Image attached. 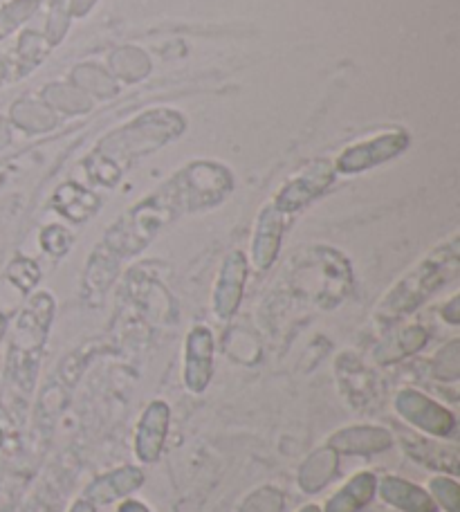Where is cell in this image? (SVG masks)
I'll use <instances>...</instances> for the list:
<instances>
[{
  "mask_svg": "<svg viewBox=\"0 0 460 512\" xmlns=\"http://www.w3.org/2000/svg\"><path fill=\"white\" fill-rule=\"evenodd\" d=\"M234 178L232 171L216 162H193L180 169L176 176L164 182L140 203H135L124 216L108 227L104 241L92 254L88 270L101 268L99 274L88 279V286L99 279L95 286L101 292L113 281L122 261L140 254L151 245L169 223L178 221L184 214L202 212L223 203L232 194Z\"/></svg>",
  "mask_w": 460,
  "mask_h": 512,
  "instance_id": "1",
  "label": "cell"
},
{
  "mask_svg": "<svg viewBox=\"0 0 460 512\" xmlns=\"http://www.w3.org/2000/svg\"><path fill=\"white\" fill-rule=\"evenodd\" d=\"M460 272V236L440 243L427 256L413 265L395 286L386 292L380 304L375 308V322L382 326H391L400 322L402 317L418 310L427 299L452 283Z\"/></svg>",
  "mask_w": 460,
  "mask_h": 512,
  "instance_id": "2",
  "label": "cell"
},
{
  "mask_svg": "<svg viewBox=\"0 0 460 512\" xmlns=\"http://www.w3.org/2000/svg\"><path fill=\"white\" fill-rule=\"evenodd\" d=\"M54 319V297L50 292L34 295L30 304L23 308L16 322L14 344H12V362L16 369V380L25 389H32L36 369H39L41 355L48 342L50 326Z\"/></svg>",
  "mask_w": 460,
  "mask_h": 512,
  "instance_id": "3",
  "label": "cell"
},
{
  "mask_svg": "<svg viewBox=\"0 0 460 512\" xmlns=\"http://www.w3.org/2000/svg\"><path fill=\"white\" fill-rule=\"evenodd\" d=\"M395 416L404 420L416 432L431 438H452L456 434L458 420L452 409L440 405L427 393L404 387L393 396Z\"/></svg>",
  "mask_w": 460,
  "mask_h": 512,
  "instance_id": "4",
  "label": "cell"
},
{
  "mask_svg": "<svg viewBox=\"0 0 460 512\" xmlns=\"http://www.w3.org/2000/svg\"><path fill=\"white\" fill-rule=\"evenodd\" d=\"M335 164L328 160H317L308 164L306 169L292 176L274 196L272 205L281 214L292 216L306 209L310 203H315L319 196H324L328 187L335 182Z\"/></svg>",
  "mask_w": 460,
  "mask_h": 512,
  "instance_id": "5",
  "label": "cell"
},
{
  "mask_svg": "<svg viewBox=\"0 0 460 512\" xmlns=\"http://www.w3.org/2000/svg\"><path fill=\"white\" fill-rule=\"evenodd\" d=\"M214 335L207 326H193L184 340L182 384L193 396H200L214 380Z\"/></svg>",
  "mask_w": 460,
  "mask_h": 512,
  "instance_id": "6",
  "label": "cell"
},
{
  "mask_svg": "<svg viewBox=\"0 0 460 512\" xmlns=\"http://www.w3.org/2000/svg\"><path fill=\"white\" fill-rule=\"evenodd\" d=\"M171 429V405L167 400L155 398L144 407L140 420H137L133 436V452L142 465H153L160 461L167 445Z\"/></svg>",
  "mask_w": 460,
  "mask_h": 512,
  "instance_id": "7",
  "label": "cell"
},
{
  "mask_svg": "<svg viewBox=\"0 0 460 512\" xmlns=\"http://www.w3.org/2000/svg\"><path fill=\"white\" fill-rule=\"evenodd\" d=\"M409 146V135L404 131H389L373 137V140L357 142L348 149L342 151L337 162L335 171L339 173H362L377 167L386 160H393L395 155H400Z\"/></svg>",
  "mask_w": 460,
  "mask_h": 512,
  "instance_id": "8",
  "label": "cell"
},
{
  "mask_svg": "<svg viewBox=\"0 0 460 512\" xmlns=\"http://www.w3.org/2000/svg\"><path fill=\"white\" fill-rule=\"evenodd\" d=\"M398 441L404 454L425 468L445 472L456 477L460 470V450L454 443H443V438H431L420 432H398Z\"/></svg>",
  "mask_w": 460,
  "mask_h": 512,
  "instance_id": "9",
  "label": "cell"
},
{
  "mask_svg": "<svg viewBox=\"0 0 460 512\" xmlns=\"http://www.w3.org/2000/svg\"><path fill=\"white\" fill-rule=\"evenodd\" d=\"M247 283V259L241 250H232L220 265L214 286V313L218 319H232L241 308Z\"/></svg>",
  "mask_w": 460,
  "mask_h": 512,
  "instance_id": "10",
  "label": "cell"
},
{
  "mask_svg": "<svg viewBox=\"0 0 460 512\" xmlns=\"http://www.w3.org/2000/svg\"><path fill=\"white\" fill-rule=\"evenodd\" d=\"M339 456H373L393 447V434L380 425H351L337 429L324 443Z\"/></svg>",
  "mask_w": 460,
  "mask_h": 512,
  "instance_id": "11",
  "label": "cell"
},
{
  "mask_svg": "<svg viewBox=\"0 0 460 512\" xmlns=\"http://www.w3.org/2000/svg\"><path fill=\"white\" fill-rule=\"evenodd\" d=\"M144 486V470L140 465H122V468L108 470L90 481L84 490V497L95 506H108L115 501L131 497L135 490Z\"/></svg>",
  "mask_w": 460,
  "mask_h": 512,
  "instance_id": "12",
  "label": "cell"
},
{
  "mask_svg": "<svg viewBox=\"0 0 460 512\" xmlns=\"http://www.w3.org/2000/svg\"><path fill=\"white\" fill-rule=\"evenodd\" d=\"M283 232H285V214H281L279 209H274L272 203L265 205L261 209L259 218H256V227L252 236V261L256 268L259 270L272 268L281 250Z\"/></svg>",
  "mask_w": 460,
  "mask_h": 512,
  "instance_id": "13",
  "label": "cell"
},
{
  "mask_svg": "<svg viewBox=\"0 0 460 512\" xmlns=\"http://www.w3.org/2000/svg\"><path fill=\"white\" fill-rule=\"evenodd\" d=\"M377 497L400 512H438V506L425 488L398 474H386L377 479Z\"/></svg>",
  "mask_w": 460,
  "mask_h": 512,
  "instance_id": "14",
  "label": "cell"
},
{
  "mask_svg": "<svg viewBox=\"0 0 460 512\" xmlns=\"http://www.w3.org/2000/svg\"><path fill=\"white\" fill-rule=\"evenodd\" d=\"M377 497V474L362 470L353 474L333 497L326 499L321 512H360Z\"/></svg>",
  "mask_w": 460,
  "mask_h": 512,
  "instance_id": "15",
  "label": "cell"
},
{
  "mask_svg": "<svg viewBox=\"0 0 460 512\" xmlns=\"http://www.w3.org/2000/svg\"><path fill=\"white\" fill-rule=\"evenodd\" d=\"M339 468V454L330 450V447H319L312 452L306 461L301 463L297 472V483L303 492H319L324 486H328Z\"/></svg>",
  "mask_w": 460,
  "mask_h": 512,
  "instance_id": "16",
  "label": "cell"
},
{
  "mask_svg": "<svg viewBox=\"0 0 460 512\" xmlns=\"http://www.w3.org/2000/svg\"><path fill=\"white\" fill-rule=\"evenodd\" d=\"M425 344H427L425 328L411 326V328H407V331L398 333V337H395L393 342L386 344V349L377 351V360H380L382 364L398 362V360L404 358V355H411V353L420 351Z\"/></svg>",
  "mask_w": 460,
  "mask_h": 512,
  "instance_id": "17",
  "label": "cell"
},
{
  "mask_svg": "<svg viewBox=\"0 0 460 512\" xmlns=\"http://www.w3.org/2000/svg\"><path fill=\"white\" fill-rule=\"evenodd\" d=\"M427 492L434 499L438 510L443 512H460V483L447 474H438L427 481Z\"/></svg>",
  "mask_w": 460,
  "mask_h": 512,
  "instance_id": "18",
  "label": "cell"
},
{
  "mask_svg": "<svg viewBox=\"0 0 460 512\" xmlns=\"http://www.w3.org/2000/svg\"><path fill=\"white\" fill-rule=\"evenodd\" d=\"M431 373L440 382H458L460 378V342L452 340L431 360Z\"/></svg>",
  "mask_w": 460,
  "mask_h": 512,
  "instance_id": "19",
  "label": "cell"
},
{
  "mask_svg": "<svg viewBox=\"0 0 460 512\" xmlns=\"http://www.w3.org/2000/svg\"><path fill=\"white\" fill-rule=\"evenodd\" d=\"M117 512H151V508L146 506L144 501H140V499H131V497H126V499L119 501Z\"/></svg>",
  "mask_w": 460,
  "mask_h": 512,
  "instance_id": "20",
  "label": "cell"
},
{
  "mask_svg": "<svg viewBox=\"0 0 460 512\" xmlns=\"http://www.w3.org/2000/svg\"><path fill=\"white\" fill-rule=\"evenodd\" d=\"M443 317L447 319L449 324L452 326H456V324H460V310H458V295L456 297H452V301H449V304L443 308Z\"/></svg>",
  "mask_w": 460,
  "mask_h": 512,
  "instance_id": "21",
  "label": "cell"
},
{
  "mask_svg": "<svg viewBox=\"0 0 460 512\" xmlns=\"http://www.w3.org/2000/svg\"><path fill=\"white\" fill-rule=\"evenodd\" d=\"M68 512H97V506L92 504L90 499H86L84 495H81V497H77L75 501H72V506H70Z\"/></svg>",
  "mask_w": 460,
  "mask_h": 512,
  "instance_id": "22",
  "label": "cell"
},
{
  "mask_svg": "<svg viewBox=\"0 0 460 512\" xmlns=\"http://www.w3.org/2000/svg\"><path fill=\"white\" fill-rule=\"evenodd\" d=\"M297 512H321V506H317V504H306L303 508H299Z\"/></svg>",
  "mask_w": 460,
  "mask_h": 512,
  "instance_id": "23",
  "label": "cell"
},
{
  "mask_svg": "<svg viewBox=\"0 0 460 512\" xmlns=\"http://www.w3.org/2000/svg\"><path fill=\"white\" fill-rule=\"evenodd\" d=\"M5 443H7V434H5V429L0 427V450H3Z\"/></svg>",
  "mask_w": 460,
  "mask_h": 512,
  "instance_id": "24",
  "label": "cell"
}]
</instances>
